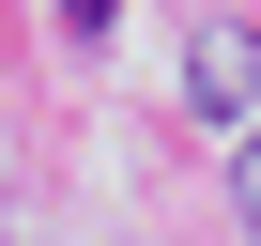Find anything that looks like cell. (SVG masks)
Wrapping results in <instances>:
<instances>
[{
  "mask_svg": "<svg viewBox=\"0 0 261 246\" xmlns=\"http://www.w3.org/2000/svg\"><path fill=\"white\" fill-rule=\"evenodd\" d=\"M200 108H215V123L261 108V46H246V31H200Z\"/></svg>",
  "mask_w": 261,
  "mask_h": 246,
  "instance_id": "cell-1",
  "label": "cell"
},
{
  "mask_svg": "<svg viewBox=\"0 0 261 246\" xmlns=\"http://www.w3.org/2000/svg\"><path fill=\"white\" fill-rule=\"evenodd\" d=\"M62 31H77V46H92V31H108V0H62Z\"/></svg>",
  "mask_w": 261,
  "mask_h": 246,
  "instance_id": "cell-2",
  "label": "cell"
},
{
  "mask_svg": "<svg viewBox=\"0 0 261 246\" xmlns=\"http://www.w3.org/2000/svg\"><path fill=\"white\" fill-rule=\"evenodd\" d=\"M230 200H246V231H261V139H246V185H230Z\"/></svg>",
  "mask_w": 261,
  "mask_h": 246,
  "instance_id": "cell-3",
  "label": "cell"
}]
</instances>
